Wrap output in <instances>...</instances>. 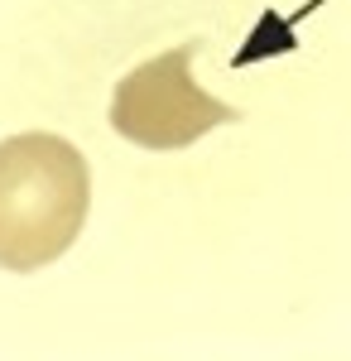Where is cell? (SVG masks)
<instances>
[{
    "instance_id": "obj_1",
    "label": "cell",
    "mask_w": 351,
    "mask_h": 361,
    "mask_svg": "<svg viewBox=\"0 0 351 361\" xmlns=\"http://www.w3.org/2000/svg\"><path fill=\"white\" fill-rule=\"evenodd\" d=\"M92 169L73 140L25 130L0 140V270H44L87 226Z\"/></svg>"
},
{
    "instance_id": "obj_2",
    "label": "cell",
    "mask_w": 351,
    "mask_h": 361,
    "mask_svg": "<svg viewBox=\"0 0 351 361\" xmlns=\"http://www.w3.org/2000/svg\"><path fill=\"white\" fill-rule=\"evenodd\" d=\"M192 58H197V39L130 68L111 92V130L130 140L135 149L168 154L197 145L216 126L241 121L236 106L216 102L212 92L192 82Z\"/></svg>"
}]
</instances>
